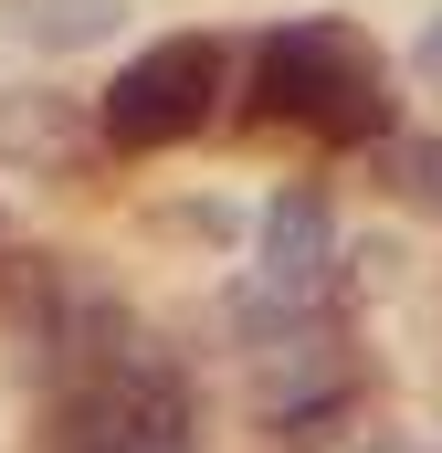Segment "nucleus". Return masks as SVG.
<instances>
[{
  "label": "nucleus",
  "instance_id": "obj_1",
  "mask_svg": "<svg viewBox=\"0 0 442 453\" xmlns=\"http://www.w3.org/2000/svg\"><path fill=\"white\" fill-rule=\"evenodd\" d=\"M211 96H221V42L211 32H169V42H148L106 96H95V137L126 148V158L179 148V137L211 127Z\"/></svg>",
  "mask_w": 442,
  "mask_h": 453
},
{
  "label": "nucleus",
  "instance_id": "obj_2",
  "mask_svg": "<svg viewBox=\"0 0 442 453\" xmlns=\"http://www.w3.org/2000/svg\"><path fill=\"white\" fill-rule=\"evenodd\" d=\"M347 74H369V42H358L347 21H285V32L253 42L242 116H253V127H274V116H316V96L347 85Z\"/></svg>",
  "mask_w": 442,
  "mask_h": 453
},
{
  "label": "nucleus",
  "instance_id": "obj_3",
  "mask_svg": "<svg viewBox=\"0 0 442 453\" xmlns=\"http://www.w3.org/2000/svg\"><path fill=\"white\" fill-rule=\"evenodd\" d=\"M337 264V222L316 190H274V211H263V232H253V285L263 296H285V306H306L316 285H327Z\"/></svg>",
  "mask_w": 442,
  "mask_h": 453
},
{
  "label": "nucleus",
  "instance_id": "obj_4",
  "mask_svg": "<svg viewBox=\"0 0 442 453\" xmlns=\"http://www.w3.org/2000/svg\"><path fill=\"white\" fill-rule=\"evenodd\" d=\"M0 158H21V169H74L85 158V106L74 96H0Z\"/></svg>",
  "mask_w": 442,
  "mask_h": 453
},
{
  "label": "nucleus",
  "instance_id": "obj_5",
  "mask_svg": "<svg viewBox=\"0 0 442 453\" xmlns=\"http://www.w3.org/2000/svg\"><path fill=\"white\" fill-rule=\"evenodd\" d=\"M126 21V0H0V32L32 42V53H74V42H106Z\"/></svg>",
  "mask_w": 442,
  "mask_h": 453
},
{
  "label": "nucleus",
  "instance_id": "obj_6",
  "mask_svg": "<svg viewBox=\"0 0 442 453\" xmlns=\"http://www.w3.org/2000/svg\"><path fill=\"white\" fill-rule=\"evenodd\" d=\"M316 137H337V148H358V137H390V85L379 74H347V85H327L316 96V116H306Z\"/></svg>",
  "mask_w": 442,
  "mask_h": 453
},
{
  "label": "nucleus",
  "instance_id": "obj_7",
  "mask_svg": "<svg viewBox=\"0 0 442 453\" xmlns=\"http://www.w3.org/2000/svg\"><path fill=\"white\" fill-rule=\"evenodd\" d=\"M379 180H390L400 211L442 222V137H390V148H379Z\"/></svg>",
  "mask_w": 442,
  "mask_h": 453
},
{
  "label": "nucleus",
  "instance_id": "obj_8",
  "mask_svg": "<svg viewBox=\"0 0 442 453\" xmlns=\"http://www.w3.org/2000/svg\"><path fill=\"white\" fill-rule=\"evenodd\" d=\"M422 74H442V11L422 21Z\"/></svg>",
  "mask_w": 442,
  "mask_h": 453
},
{
  "label": "nucleus",
  "instance_id": "obj_9",
  "mask_svg": "<svg viewBox=\"0 0 442 453\" xmlns=\"http://www.w3.org/2000/svg\"><path fill=\"white\" fill-rule=\"evenodd\" d=\"M369 453H422V443H369Z\"/></svg>",
  "mask_w": 442,
  "mask_h": 453
}]
</instances>
